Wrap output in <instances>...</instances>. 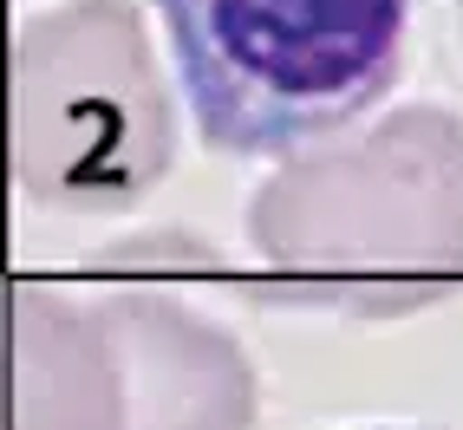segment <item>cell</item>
<instances>
[{"mask_svg":"<svg viewBox=\"0 0 463 430\" xmlns=\"http://www.w3.org/2000/svg\"><path fill=\"white\" fill-rule=\"evenodd\" d=\"M249 248L274 306L398 320L463 287V125L392 111L274 170L249 202Z\"/></svg>","mask_w":463,"mask_h":430,"instance_id":"1","label":"cell"},{"mask_svg":"<svg viewBox=\"0 0 463 430\" xmlns=\"http://www.w3.org/2000/svg\"><path fill=\"white\" fill-rule=\"evenodd\" d=\"M418 0H157L203 144L281 157L379 105Z\"/></svg>","mask_w":463,"mask_h":430,"instance_id":"2","label":"cell"},{"mask_svg":"<svg viewBox=\"0 0 463 430\" xmlns=\"http://www.w3.org/2000/svg\"><path fill=\"white\" fill-rule=\"evenodd\" d=\"M176 157V111L157 85L131 0H72L20 26L14 170L46 209H131Z\"/></svg>","mask_w":463,"mask_h":430,"instance_id":"3","label":"cell"},{"mask_svg":"<svg viewBox=\"0 0 463 430\" xmlns=\"http://www.w3.org/2000/svg\"><path fill=\"white\" fill-rule=\"evenodd\" d=\"M255 379L222 326L170 300L20 294V430H249Z\"/></svg>","mask_w":463,"mask_h":430,"instance_id":"4","label":"cell"},{"mask_svg":"<svg viewBox=\"0 0 463 430\" xmlns=\"http://www.w3.org/2000/svg\"><path fill=\"white\" fill-rule=\"evenodd\" d=\"M457 14H463V0H457Z\"/></svg>","mask_w":463,"mask_h":430,"instance_id":"5","label":"cell"}]
</instances>
